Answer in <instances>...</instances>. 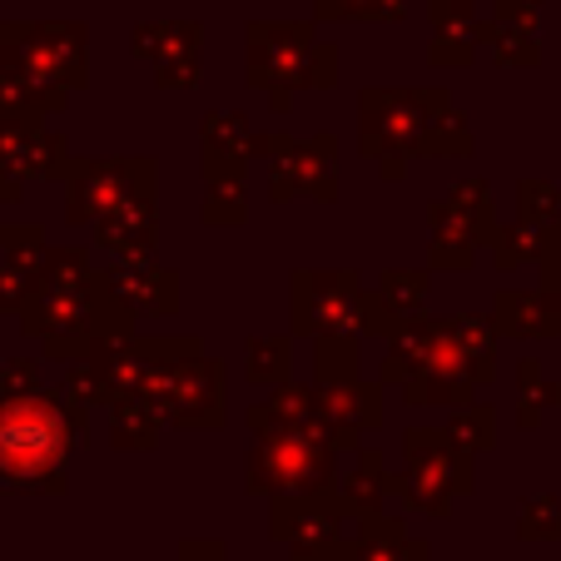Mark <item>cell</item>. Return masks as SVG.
<instances>
[{
    "label": "cell",
    "mask_w": 561,
    "mask_h": 561,
    "mask_svg": "<svg viewBox=\"0 0 561 561\" xmlns=\"http://www.w3.org/2000/svg\"><path fill=\"white\" fill-rule=\"evenodd\" d=\"M159 437V408L145 398H115V447H154Z\"/></svg>",
    "instance_id": "ffe728a7"
},
{
    "label": "cell",
    "mask_w": 561,
    "mask_h": 561,
    "mask_svg": "<svg viewBox=\"0 0 561 561\" xmlns=\"http://www.w3.org/2000/svg\"><path fill=\"white\" fill-rule=\"evenodd\" d=\"M378 298L392 308L398 318H408L417 304L427 298V274H382V288Z\"/></svg>",
    "instance_id": "d4e9b609"
},
{
    "label": "cell",
    "mask_w": 561,
    "mask_h": 561,
    "mask_svg": "<svg viewBox=\"0 0 561 561\" xmlns=\"http://www.w3.org/2000/svg\"><path fill=\"white\" fill-rule=\"evenodd\" d=\"M110 294L125 308H145V313H174V274H159V268H119L105 278Z\"/></svg>",
    "instance_id": "5bb4252c"
},
{
    "label": "cell",
    "mask_w": 561,
    "mask_h": 561,
    "mask_svg": "<svg viewBox=\"0 0 561 561\" xmlns=\"http://www.w3.org/2000/svg\"><path fill=\"white\" fill-rule=\"evenodd\" d=\"M323 21H398L408 0H313Z\"/></svg>",
    "instance_id": "7402d4cb"
},
{
    "label": "cell",
    "mask_w": 561,
    "mask_h": 561,
    "mask_svg": "<svg viewBox=\"0 0 561 561\" xmlns=\"http://www.w3.org/2000/svg\"><path fill=\"white\" fill-rule=\"evenodd\" d=\"M249 378L254 382H284L288 378V339H254L249 343Z\"/></svg>",
    "instance_id": "cb8c5ba5"
},
{
    "label": "cell",
    "mask_w": 561,
    "mask_h": 561,
    "mask_svg": "<svg viewBox=\"0 0 561 561\" xmlns=\"http://www.w3.org/2000/svg\"><path fill=\"white\" fill-rule=\"evenodd\" d=\"M443 333L457 343V353L472 363L477 382H488L492 378V323L488 318H453Z\"/></svg>",
    "instance_id": "d6986e66"
},
{
    "label": "cell",
    "mask_w": 561,
    "mask_h": 561,
    "mask_svg": "<svg viewBox=\"0 0 561 561\" xmlns=\"http://www.w3.org/2000/svg\"><path fill=\"white\" fill-rule=\"evenodd\" d=\"M55 164H65V139L45 135L35 119H5L0 125V174L15 180H41Z\"/></svg>",
    "instance_id": "8fae6325"
},
{
    "label": "cell",
    "mask_w": 561,
    "mask_h": 561,
    "mask_svg": "<svg viewBox=\"0 0 561 561\" xmlns=\"http://www.w3.org/2000/svg\"><path fill=\"white\" fill-rule=\"evenodd\" d=\"M333 482V443L323 433H259L249 488L274 497H313Z\"/></svg>",
    "instance_id": "5b68a950"
},
{
    "label": "cell",
    "mask_w": 561,
    "mask_h": 561,
    "mask_svg": "<svg viewBox=\"0 0 561 561\" xmlns=\"http://www.w3.org/2000/svg\"><path fill=\"white\" fill-rule=\"evenodd\" d=\"M343 561H427L423 541H408L398 527H368L363 541Z\"/></svg>",
    "instance_id": "ac0fdd59"
},
{
    "label": "cell",
    "mask_w": 561,
    "mask_h": 561,
    "mask_svg": "<svg viewBox=\"0 0 561 561\" xmlns=\"http://www.w3.org/2000/svg\"><path fill=\"white\" fill-rule=\"evenodd\" d=\"M522 531H527V537H557V531H561V512H557V502H551V497L531 502L527 517H522Z\"/></svg>",
    "instance_id": "4316f807"
},
{
    "label": "cell",
    "mask_w": 561,
    "mask_h": 561,
    "mask_svg": "<svg viewBox=\"0 0 561 561\" xmlns=\"http://www.w3.org/2000/svg\"><path fill=\"white\" fill-rule=\"evenodd\" d=\"M0 65L55 90L90 85V35L85 25H0Z\"/></svg>",
    "instance_id": "277c9868"
},
{
    "label": "cell",
    "mask_w": 561,
    "mask_h": 561,
    "mask_svg": "<svg viewBox=\"0 0 561 561\" xmlns=\"http://www.w3.org/2000/svg\"><path fill=\"white\" fill-rule=\"evenodd\" d=\"M388 492H398V482H392V477H382L378 453H368L358 462V472H348L339 488H333V502H339V512H363V517H378V502L388 497Z\"/></svg>",
    "instance_id": "e0dca14e"
},
{
    "label": "cell",
    "mask_w": 561,
    "mask_h": 561,
    "mask_svg": "<svg viewBox=\"0 0 561 561\" xmlns=\"http://www.w3.org/2000/svg\"><path fill=\"white\" fill-rule=\"evenodd\" d=\"M31 388H35V363L15 358L11 368H0V398L5 392H31Z\"/></svg>",
    "instance_id": "f1b7e54d"
},
{
    "label": "cell",
    "mask_w": 561,
    "mask_h": 561,
    "mask_svg": "<svg viewBox=\"0 0 561 561\" xmlns=\"http://www.w3.org/2000/svg\"><path fill=\"white\" fill-rule=\"evenodd\" d=\"M408 502L423 512H447L453 492L472 488V467L443 433H408Z\"/></svg>",
    "instance_id": "8992f818"
},
{
    "label": "cell",
    "mask_w": 561,
    "mask_h": 561,
    "mask_svg": "<svg viewBox=\"0 0 561 561\" xmlns=\"http://www.w3.org/2000/svg\"><path fill=\"white\" fill-rule=\"evenodd\" d=\"M492 323L507 333H522V339H551V333H561V313L541 294H502Z\"/></svg>",
    "instance_id": "2e32d148"
},
{
    "label": "cell",
    "mask_w": 561,
    "mask_h": 561,
    "mask_svg": "<svg viewBox=\"0 0 561 561\" xmlns=\"http://www.w3.org/2000/svg\"><path fill=\"white\" fill-rule=\"evenodd\" d=\"M100 244L115 249V254H145L154 244V204L149 194L115 204L110 214H100Z\"/></svg>",
    "instance_id": "4fadbf2b"
},
{
    "label": "cell",
    "mask_w": 561,
    "mask_h": 561,
    "mask_svg": "<svg viewBox=\"0 0 561 561\" xmlns=\"http://www.w3.org/2000/svg\"><path fill=\"white\" fill-rule=\"evenodd\" d=\"M339 502L323 512V492L313 497H278L274 502V537L294 547L298 561H318L339 551Z\"/></svg>",
    "instance_id": "ba28073f"
},
{
    "label": "cell",
    "mask_w": 561,
    "mask_h": 561,
    "mask_svg": "<svg viewBox=\"0 0 561 561\" xmlns=\"http://www.w3.org/2000/svg\"><path fill=\"white\" fill-rule=\"evenodd\" d=\"M249 423L259 433H318V398L308 388H278L274 403L254 408Z\"/></svg>",
    "instance_id": "9a60e30c"
},
{
    "label": "cell",
    "mask_w": 561,
    "mask_h": 561,
    "mask_svg": "<svg viewBox=\"0 0 561 561\" xmlns=\"http://www.w3.org/2000/svg\"><path fill=\"white\" fill-rule=\"evenodd\" d=\"M209 204L204 219L209 224H239L249 214V194H244V174H209Z\"/></svg>",
    "instance_id": "44dd1931"
},
{
    "label": "cell",
    "mask_w": 561,
    "mask_h": 561,
    "mask_svg": "<svg viewBox=\"0 0 561 561\" xmlns=\"http://www.w3.org/2000/svg\"><path fill=\"white\" fill-rule=\"evenodd\" d=\"M259 154H274V194L294 199V194H323L333 199V139H313V145H294V139H259Z\"/></svg>",
    "instance_id": "9c48e42d"
},
{
    "label": "cell",
    "mask_w": 561,
    "mask_h": 561,
    "mask_svg": "<svg viewBox=\"0 0 561 561\" xmlns=\"http://www.w3.org/2000/svg\"><path fill=\"white\" fill-rule=\"evenodd\" d=\"M199 139L209 154V174H244V159L259 149V139L249 145V115H229V110L204 119Z\"/></svg>",
    "instance_id": "7c38bea8"
},
{
    "label": "cell",
    "mask_w": 561,
    "mask_h": 561,
    "mask_svg": "<svg viewBox=\"0 0 561 561\" xmlns=\"http://www.w3.org/2000/svg\"><path fill=\"white\" fill-rule=\"evenodd\" d=\"M363 115V149L388 159V174H398V154H467L472 145L447 139V129H462L447 95H392L373 90L358 100Z\"/></svg>",
    "instance_id": "7a4b0ae2"
},
{
    "label": "cell",
    "mask_w": 561,
    "mask_h": 561,
    "mask_svg": "<svg viewBox=\"0 0 561 561\" xmlns=\"http://www.w3.org/2000/svg\"><path fill=\"white\" fill-rule=\"evenodd\" d=\"M447 437H453V443H462L467 453H477V447H492V408H472V413L453 417Z\"/></svg>",
    "instance_id": "484cf974"
},
{
    "label": "cell",
    "mask_w": 561,
    "mask_h": 561,
    "mask_svg": "<svg viewBox=\"0 0 561 561\" xmlns=\"http://www.w3.org/2000/svg\"><path fill=\"white\" fill-rule=\"evenodd\" d=\"M194 75H199V60H194V55H170V60H159V85L164 90H190Z\"/></svg>",
    "instance_id": "83f0119b"
},
{
    "label": "cell",
    "mask_w": 561,
    "mask_h": 561,
    "mask_svg": "<svg viewBox=\"0 0 561 561\" xmlns=\"http://www.w3.org/2000/svg\"><path fill=\"white\" fill-rule=\"evenodd\" d=\"M378 423H382L378 388H363V378L323 382V398H318V433L329 437L333 447H353L363 437V427H378Z\"/></svg>",
    "instance_id": "30bf717a"
},
{
    "label": "cell",
    "mask_w": 561,
    "mask_h": 561,
    "mask_svg": "<svg viewBox=\"0 0 561 561\" xmlns=\"http://www.w3.org/2000/svg\"><path fill=\"white\" fill-rule=\"evenodd\" d=\"M249 80L259 90L278 85H304V90H329L339 80V55L313 35V25H278L259 21L249 25Z\"/></svg>",
    "instance_id": "3957f363"
},
{
    "label": "cell",
    "mask_w": 561,
    "mask_h": 561,
    "mask_svg": "<svg viewBox=\"0 0 561 561\" xmlns=\"http://www.w3.org/2000/svg\"><path fill=\"white\" fill-rule=\"evenodd\" d=\"M149 190H154V164L149 159H90L70 174V224L100 219L115 204Z\"/></svg>",
    "instance_id": "52a82bcc"
},
{
    "label": "cell",
    "mask_w": 561,
    "mask_h": 561,
    "mask_svg": "<svg viewBox=\"0 0 561 561\" xmlns=\"http://www.w3.org/2000/svg\"><path fill=\"white\" fill-rule=\"evenodd\" d=\"M318 378L323 382H348L358 378L353 373V333H323V343H318Z\"/></svg>",
    "instance_id": "603a6c76"
},
{
    "label": "cell",
    "mask_w": 561,
    "mask_h": 561,
    "mask_svg": "<svg viewBox=\"0 0 561 561\" xmlns=\"http://www.w3.org/2000/svg\"><path fill=\"white\" fill-rule=\"evenodd\" d=\"M85 403L65 392H5L0 398V488L60 492L75 443L85 437Z\"/></svg>",
    "instance_id": "6da1fadb"
}]
</instances>
